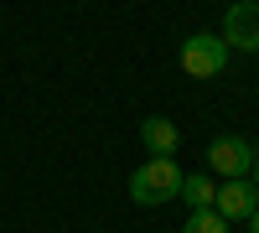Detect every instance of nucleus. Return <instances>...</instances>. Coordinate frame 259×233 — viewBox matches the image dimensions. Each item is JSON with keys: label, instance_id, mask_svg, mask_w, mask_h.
I'll return each instance as SVG.
<instances>
[{"label": "nucleus", "instance_id": "1", "mask_svg": "<svg viewBox=\"0 0 259 233\" xmlns=\"http://www.w3.org/2000/svg\"><path fill=\"white\" fill-rule=\"evenodd\" d=\"M182 166L171 161V156H150L145 166H135L130 171V197H135L140 207H161V202H171L182 192Z\"/></svg>", "mask_w": 259, "mask_h": 233}, {"label": "nucleus", "instance_id": "2", "mask_svg": "<svg viewBox=\"0 0 259 233\" xmlns=\"http://www.w3.org/2000/svg\"><path fill=\"white\" fill-rule=\"evenodd\" d=\"M228 68V41L212 36V31H197L182 41V73L187 78H218Z\"/></svg>", "mask_w": 259, "mask_h": 233}, {"label": "nucleus", "instance_id": "3", "mask_svg": "<svg viewBox=\"0 0 259 233\" xmlns=\"http://www.w3.org/2000/svg\"><path fill=\"white\" fill-rule=\"evenodd\" d=\"M249 166H254V145L244 135H218L207 145V171L212 176L233 181V176H249Z\"/></svg>", "mask_w": 259, "mask_h": 233}, {"label": "nucleus", "instance_id": "4", "mask_svg": "<svg viewBox=\"0 0 259 233\" xmlns=\"http://www.w3.org/2000/svg\"><path fill=\"white\" fill-rule=\"evenodd\" d=\"M218 36L228 41V52H259V6H254V0L228 6L223 31H218Z\"/></svg>", "mask_w": 259, "mask_h": 233}, {"label": "nucleus", "instance_id": "5", "mask_svg": "<svg viewBox=\"0 0 259 233\" xmlns=\"http://www.w3.org/2000/svg\"><path fill=\"white\" fill-rule=\"evenodd\" d=\"M254 202H259V187H254L249 176H233V181L218 187V197H212V213H223V218L233 223V218H249V213H254Z\"/></svg>", "mask_w": 259, "mask_h": 233}, {"label": "nucleus", "instance_id": "6", "mask_svg": "<svg viewBox=\"0 0 259 233\" xmlns=\"http://www.w3.org/2000/svg\"><path fill=\"white\" fill-rule=\"evenodd\" d=\"M140 140H145V151L150 156H177V145H182V130H177V124H171V119H145L140 124Z\"/></svg>", "mask_w": 259, "mask_h": 233}, {"label": "nucleus", "instance_id": "7", "mask_svg": "<svg viewBox=\"0 0 259 233\" xmlns=\"http://www.w3.org/2000/svg\"><path fill=\"white\" fill-rule=\"evenodd\" d=\"M192 213H202V207H212V197H218V181H212V171H192L182 176V192H177Z\"/></svg>", "mask_w": 259, "mask_h": 233}, {"label": "nucleus", "instance_id": "8", "mask_svg": "<svg viewBox=\"0 0 259 233\" xmlns=\"http://www.w3.org/2000/svg\"><path fill=\"white\" fill-rule=\"evenodd\" d=\"M182 233H228V218L212 213V207H202V213H192V218L182 223Z\"/></svg>", "mask_w": 259, "mask_h": 233}, {"label": "nucleus", "instance_id": "9", "mask_svg": "<svg viewBox=\"0 0 259 233\" xmlns=\"http://www.w3.org/2000/svg\"><path fill=\"white\" fill-rule=\"evenodd\" d=\"M249 181L259 187V145H254V166H249Z\"/></svg>", "mask_w": 259, "mask_h": 233}, {"label": "nucleus", "instance_id": "10", "mask_svg": "<svg viewBox=\"0 0 259 233\" xmlns=\"http://www.w3.org/2000/svg\"><path fill=\"white\" fill-rule=\"evenodd\" d=\"M249 233H259V207H254V213H249Z\"/></svg>", "mask_w": 259, "mask_h": 233}]
</instances>
